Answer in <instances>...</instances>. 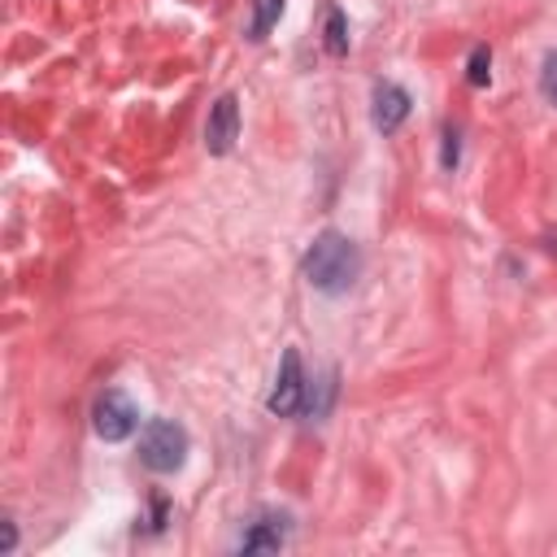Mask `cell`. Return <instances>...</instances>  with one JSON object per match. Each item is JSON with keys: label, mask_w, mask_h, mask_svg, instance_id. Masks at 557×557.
I'll use <instances>...</instances> for the list:
<instances>
[{"label": "cell", "mask_w": 557, "mask_h": 557, "mask_svg": "<svg viewBox=\"0 0 557 557\" xmlns=\"http://www.w3.org/2000/svg\"><path fill=\"white\" fill-rule=\"evenodd\" d=\"M361 274V252L344 231H322L305 248V278L322 296H344Z\"/></svg>", "instance_id": "cell-1"}, {"label": "cell", "mask_w": 557, "mask_h": 557, "mask_svg": "<svg viewBox=\"0 0 557 557\" xmlns=\"http://www.w3.org/2000/svg\"><path fill=\"white\" fill-rule=\"evenodd\" d=\"M187 431L170 418H148L144 431H139V461L152 470V474H174L183 461H187Z\"/></svg>", "instance_id": "cell-2"}, {"label": "cell", "mask_w": 557, "mask_h": 557, "mask_svg": "<svg viewBox=\"0 0 557 557\" xmlns=\"http://www.w3.org/2000/svg\"><path fill=\"white\" fill-rule=\"evenodd\" d=\"M91 426H96V435H100L104 444H117V440L135 435V426H139V409H135V400H131L126 392L109 387V392H100V396H96Z\"/></svg>", "instance_id": "cell-3"}, {"label": "cell", "mask_w": 557, "mask_h": 557, "mask_svg": "<svg viewBox=\"0 0 557 557\" xmlns=\"http://www.w3.org/2000/svg\"><path fill=\"white\" fill-rule=\"evenodd\" d=\"M305 387H309V379H305L300 352L287 348V352L278 357V374H274V387H270V396H265L270 413H278V418L300 413V405H305Z\"/></svg>", "instance_id": "cell-4"}, {"label": "cell", "mask_w": 557, "mask_h": 557, "mask_svg": "<svg viewBox=\"0 0 557 557\" xmlns=\"http://www.w3.org/2000/svg\"><path fill=\"white\" fill-rule=\"evenodd\" d=\"M235 135H239V100L235 96H218L209 117H205V148L213 157H222V152H231Z\"/></svg>", "instance_id": "cell-5"}, {"label": "cell", "mask_w": 557, "mask_h": 557, "mask_svg": "<svg viewBox=\"0 0 557 557\" xmlns=\"http://www.w3.org/2000/svg\"><path fill=\"white\" fill-rule=\"evenodd\" d=\"M409 109H413V100H409V91H405L400 83H379L374 96H370V122H374V131H383V135H392V131L409 117Z\"/></svg>", "instance_id": "cell-6"}, {"label": "cell", "mask_w": 557, "mask_h": 557, "mask_svg": "<svg viewBox=\"0 0 557 557\" xmlns=\"http://www.w3.org/2000/svg\"><path fill=\"white\" fill-rule=\"evenodd\" d=\"M287 544V513H257L248 527H244V535H239V553H278Z\"/></svg>", "instance_id": "cell-7"}, {"label": "cell", "mask_w": 557, "mask_h": 557, "mask_svg": "<svg viewBox=\"0 0 557 557\" xmlns=\"http://www.w3.org/2000/svg\"><path fill=\"white\" fill-rule=\"evenodd\" d=\"M331 400H335V374H322V379H309V387H305V405H300V413H309V418H322V413L331 409Z\"/></svg>", "instance_id": "cell-8"}, {"label": "cell", "mask_w": 557, "mask_h": 557, "mask_svg": "<svg viewBox=\"0 0 557 557\" xmlns=\"http://www.w3.org/2000/svg\"><path fill=\"white\" fill-rule=\"evenodd\" d=\"M322 48L331 52V57H344L348 52V17H344V9H326V26H322Z\"/></svg>", "instance_id": "cell-9"}, {"label": "cell", "mask_w": 557, "mask_h": 557, "mask_svg": "<svg viewBox=\"0 0 557 557\" xmlns=\"http://www.w3.org/2000/svg\"><path fill=\"white\" fill-rule=\"evenodd\" d=\"M283 17V0H252V13H248V35L252 39H265Z\"/></svg>", "instance_id": "cell-10"}, {"label": "cell", "mask_w": 557, "mask_h": 557, "mask_svg": "<svg viewBox=\"0 0 557 557\" xmlns=\"http://www.w3.org/2000/svg\"><path fill=\"white\" fill-rule=\"evenodd\" d=\"M466 78H470V87H487V78H492V52H487L483 44L470 52V61H466Z\"/></svg>", "instance_id": "cell-11"}, {"label": "cell", "mask_w": 557, "mask_h": 557, "mask_svg": "<svg viewBox=\"0 0 557 557\" xmlns=\"http://www.w3.org/2000/svg\"><path fill=\"white\" fill-rule=\"evenodd\" d=\"M540 91L557 104V52H548L544 57V70H540Z\"/></svg>", "instance_id": "cell-12"}, {"label": "cell", "mask_w": 557, "mask_h": 557, "mask_svg": "<svg viewBox=\"0 0 557 557\" xmlns=\"http://www.w3.org/2000/svg\"><path fill=\"white\" fill-rule=\"evenodd\" d=\"M457 148H461V144H457V131L448 126V131H444V157H440V161H444V170H453V165H457Z\"/></svg>", "instance_id": "cell-13"}, {"label": "cell", "mask_w": 557, "mask_h": 557, "mask_svg": "<svg viewBox=\"0 0 557 557\" xmlns=\"http://www.w3.org/2000/svg\"><path fill=\"white\" fill-rule=\"evenodd\" d=\"M13 544H17V527L4 518V553H13Z\"/></svg>", "instance_id": "cell-14"}]
</instances>
